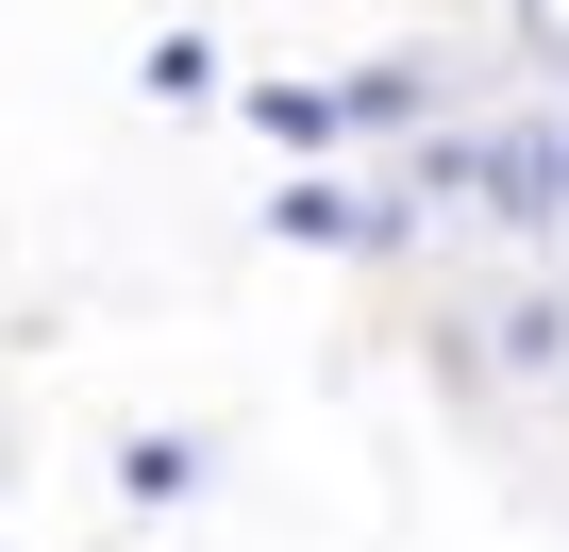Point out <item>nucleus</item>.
Listing matches in <instances>:
<instances>
[{
	"label": "nucleus",
	"mask_w": 569,
	"mask_h": 552,
	"mask_svg": "<svg viewBox=\"0 0 569 552\" xmlns=\"http://www.w3.org/2000/svg\"><path fill=\"white\" fill-rule=\"evenodd\" d=\"M386 118H402V68H369V84H251V134L268 151H352Z\"/></svg>",
	"instance_id": "f257e3e1"
},
{
	"label": "nucleus",
	"mask_w": 569,
	"mask_h": 552,
	"mask_svg": "<svg viewBox=\"0 0 569 552\" xmlns=\"http://www.w3.org/2000/svg\"><path fill=\"white\" fill-rule=\"evenodd\" d=\"M402 218L386 201H352V184H284V251H386Z\"/></svg>",
	"instance_id": "f03ea898"
}]
</instances>
